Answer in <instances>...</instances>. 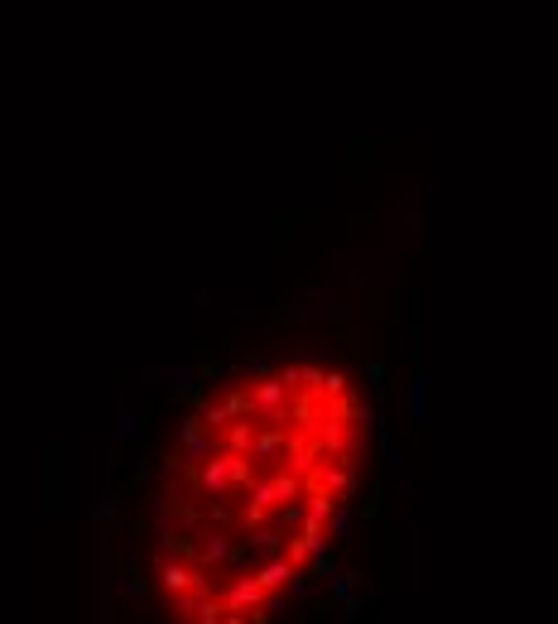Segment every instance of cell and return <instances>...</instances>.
<instances>
[{"label":"cell","instance_id":"1","mask_svg":"<svg viewBox=\"0 0 558 624\" xmlns=\"http://www.w3.org/2000/svg\"><path fill=\"white\" fill-rule=\"evenodd\" d=\"M366 399L327 360H290L213 389L159 466L155 567L174 615H261L356 491Z\"/></svg>","mask_w":558,"mask_h":624}]
</instances>
